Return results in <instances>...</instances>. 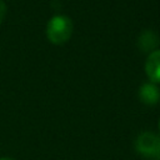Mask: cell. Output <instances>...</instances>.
Masks as SVG:
<instances>
[{
  "label": "cell",
  "instance_id": "cell-8",
  "mask_svg": "<svg viewBox=\"0 0 160 160\" xmlns=\"http://www.w3.org/2000/svg\"><path fill=\"white\" fill-rule=\"evenodd\" d=\"M159 130H160V120H159Z\"/></svg>",
  "mask_w": 160,
  "mask_h": 160
},
{
  "label": "cell",
  "instance_id": "cell-5",
  "mask_svg": "<svg viewBox=\"0 0 160 160\" xmlns=\"http://www.w3.org/2000/svg\"><path fill=\"white\" fill-rule=\"evenodd\" d=\"M159 44H160V39H159L158 34L151 30L142 31L138 39V45H139L140 50L144 52H152L154 50H156Z\"/></svg>",
  "mask_w": 160,
  "mask_h": 160
},
{
  "label": "cell",
  "instance_id": "cell-6",
  "mask_svg": "<svg viewBox=\"0 0 160 160\" xmlns=\"http://www.w3.org/2000/svg\"><path fill=\"white\" fill-rule=\"evenodd\" d=\"M5 15H6V6H5L4 1L0 0V24H1L2 20L5 19Z\"/></svg>",
  "mask_w": 160,
  "mask_h": 160
},
{
  "label": "cell",
  "instance_id": "cell-4",
  "mask_svg": "<svg viewBox=\"0 0 160 160\" xmlns=\"http://www.w3.org/2000/svg\"><path fill=\"white\" fill-rule=\"evenodd\" d=\"M139 99L142 104L152 106L160 101V89L154 82H144L139 89Z\"/></svg>",
  "mask_w": 160,
  "mask_h": 160
},
{
  "label": "cell",
  "instance_id": "cell-3",
  "mask_svg": "<svg viewBox=\"0 0 160 160\" xmlns=\"http://www.w3.org/2000/svg\"><path fill=\"white\" fill-rule=\"evenodd\" d=\"M145 72L151 82L160 84V49L150 52L145 61Z\"/></svg>",
  "mask_w": 160,
  "mask_h": 160
},
{
  "label": "cell",
  "instance_id": "cell-2",
  "mask_svg": "<svg viewBox=\"0 0 160 160\" xmlns=\"http://www.w3.org/2000/svg\"><path fill=\"white\" fill-rule=\"evenodd\" d=\"M135 149L149 160H160V136L150 131L141 132L136 138Z\"/></svg>",
  "mask_w": 160,
  "mask_h": 160
},
{
  "label": "cell",
  "instance_id": "cell-7",
  "mask_svg": "<svg viewBox=\"0 0 160 160\" xmlns=\"http://www.w3.org/2000/svg\"><path fill=\"white\" fill-rule=\"evenodd\" d=\"M0 160H15V159H12V158H1Z\"/></svg>",
  "mask_w": 160,
  "mask_h": 160
},
{
  "label": "cell",
  "instance_id": "cell-1",
  "mask_svg": "<svg viewBox=\"0 0 160 160\" xmlns=\"http://www.w3.org/2000/svg\"><path fill=\"white\" fill-rule=\"evenodd\" d=\"M74 25L72 21L65 15H55L52 16L46 25V36L49 41L54 45H62L72 35Z\"/></svg>",
  "mask_w": 160,
  "mask_h": 160
}]
</instances>
